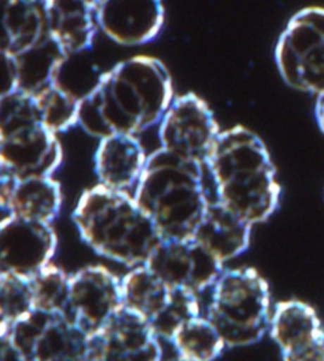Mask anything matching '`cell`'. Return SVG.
Returning <instances> with one entry per match:
<instances>
[{
  "label": "cell",
  "instance_id": "obj_22",
  "mask_svg": "<svg viewBox=\"0 0 324 361\" xmlns=\"http://www.w3.org/2000/svg\"><path fill=\"white\" fill-rule=\"evenodd\" d=\"M170 288L146 265L132 269L122 279L123 307L150 321L168 302Z\"/></svg>",
  "mask_w": 324,
  "mask_h": 361
},
{
  "label": "cell",
  "instance_id": "obj_31",
  "mask_svg": "<svg viewBox=\"0 0 324 361\" xmlns=\"http://www.w3.org/2000/svg\"><path fill=\"white\" fill-rule=\"evenodd\" d=\"M316 119L318 123L320 131L324 133V90L317 95L316 102Z\"/></svg>",
  "mask_w": 324,
  "mask_h": 361
},
{
  "label": "cell",
  "instance_id": "obj_30",
  "mask_svg": "<svg viewBox=\"0 0 324 361\" xmlns=\"http://www.w3.org/2000/svg\"><path fill=\"white\" fill-rule=\"evenodd\" d=\"M0 361H28L6 334H0Z\"/></svg>",
  "mask_w": 324,
  "mask_h": 361
},
{
  "label": "cell",
  "instance_id": "obj_11",
  "mask_svg": "<svg viewBox=\"0 0 324 361\" xmlns=\"http://www.w3.org/2000/svg\"><path fill=\"white\" fill-rule=\"evenodd\" d=\"M123 307L122 281L95 265L70 276L66 314L87 337L100 330Z\"/></svg>",
  "mask_w": 324,
  "mask_h": 361
},
{
  "label": "cell",
  "instance_id": "obj_3",
  "mask_svg": "<svg viewBox=\"0 0 324 361\" xmlns=\"http://www.w3.org/2000/svg\"><path fill=\"white\" fill-rule=\"evenodd\" d=\"M73 221L90 249L127 268L144 265L161 241L135 197L101 184L82 193Z\"/></svg>",
  "mask_w": 324,
  "mask_h": 361
},
{
  "label": "cell",
  "instance_id": "obj_14",
  "mask_svg": "<svg viewBox=\"0 0 324 361\" xmlns=\"http://www.w3.org/2000/svg\"><path fill=\"white\" fill-rule=\"evenodd\" d=\"M96 23L114 42L147 44L163 25L162 0H95Z\"/></svg>",
  "mask_w": 324,
  "mask_h": 361
},
{
  "label": "cell",
  "instance_id": "obj_16",
  "mask_svg": "<svg viewBox=\"0 0 324 361\" xmlns=\"http://www.w3.org/2000/svg\"><path fill=\"white\" fill-rule=\"evenodd\" d=\"M44 13L49 35L69 56L92 46L98 27L95 0H47Z\"/></svg>",
  "mask_w": 324,
  "mask_h": 361
},
{
  "label": "cell",
  "instance_id": "obj_28",
  "mask_svg": "<svg viewBox=\"0 0 324 361\" xmlns=\"http://www.w3.org/2000/svg\"><path fill=\"white\" fill-rule=\"evenodd\" d=\"M42 125L36 98L15 90L1 95L0 100V137L31 126Z\"/></svg>",
  "mask_w": 324,
  "mask_h": 361
},
{
  "label": "cell",
  "instance_id": "obj_17",
  "mask_svg": "<svg viewBox=\"0 0 324 361\" xmlns=\"http://www.w3.org/2000/svg\"><path fill=\"white\" fill-rule=\"evenodd\" d=\"M147 156L136 136L114 135L100 140L95 154V173L100 184L122 190L137 185Z\"/></svg>",
  "mask_w": 324,
  "mask_h": 361
},
{
  "label": "cell",
  "instance_id": "obj_23",
  "mask_svg": "<svg viewBox=\"0 0 324 361\" xmlns=\"http://www.w3.org/2000/svg\"><path fill=\"white\" fill-rule=\"evenodd\" d=\"M175 351L192 361L216 360L225 348L223 338L206 317L190 319L171 340Z\"/></svg>",
  "mask_w": 324,
  "mask_h": 361
},
{
  "label": "cell",
  "instance_id": "obj_4",
  "mask_svg": "<svg viewBox=\"0 0 324 361\" xmlns=\"http://www.w3.org/2000/svg\"><path fill=\"white\" fill-rule=\"evenodd\" d=\"M203 169L163 149L147 156L135 200L161 240H192L211 204Z\"/></svg>",
  "mask_w": 324,
  "mask_h": 361
},
{
  "label": "cell",
  "instance_id": "obj_24",
  "mask_svg": "<svg viewBox=\"0 0 324 361\" xmlns=\"http://www.w3.org/2000/svg\"><path fill=\"white\" fill-rule=\"evenodd\" d=\"M41 123L54 133L77 125L80 98L58 82L35 95Z\"/></svg>",
  "mask_w": 324,
  "mask_h": 361
},
{
  "label": "cell",
  "instance_id": "obj_27",
  "mask_svg": "<svg viewBox=\"0 0 324 361\" xmlns=\"http://www.w3.org/2000/svg\"><path fill=\"white\" fill-rule=\"evenodd\" d=\"M35 311L30 279L0 273V329H8Z\"/></svg>",
  "mask_w": 324,
  "mask_h": 361
},
{
  "label": "cell",
  "instance_id": "obj_19",
  "mask_svg": "<svg viewBox=\"0 0 324 361\" xmlns=\"http://www.w3.org/2000/svg\"><path fill=\"white\" fill-rule=\"evenodd\" d=\"M1 54L18 56L49 35L44 6L25 0H1Z\"/></svg>",
  "mask_w": 324,
  "mask_h": 361
},
{
  "label": "cell",
  "instance_id": "obj_20",
  "mask_svg": "<svg viewBox=\"0 0 324 361\" xmlns=\"http://www.w3.org/2000/svg\"><path fill=\"white\" fill-rule=\"evenodd\" d=\"M69 55L50 35L18 56H13L17 70V90L37 95L56 82Z\"/></svg>",
  "mask_w": 324,
  "mask_h": 361
},
{
  "label": "cell",
  "instance_id": "obj_10",
  "mask_svg": "<svg viewBox=\"0 0 324 361\" xmlns=\"http://www.w3.org/2000/svg\"><path fill=\"white\" fill-rule=\"evenodd\" d=\"M170 289L199 293L212 288L223 264L195 240H161L144 264Z\"/></svg>",
  "mask_w": 324,
  "mask_h": 361
},
{
  "label": "cell",
  "instance_id": "obj_33",
  "mask_svg": "<svg viewBox=\"0 0 324 361\" xmlns=\"http://www.w3.org/2000/svg\"><path fill=\"white\" fill-rule=\"evenodd\" d=\"M166 361H192V360H187V359H185V357H181V356H176V357H174V359H170V360Z\"/></svg>",
  "mask_w": 324,
  "mask_h": 361
},
{
  "label": "cell",
  "instance_id": "obj_7",
  "mask_svg": "<svg viewBox=\"0 0 324 361\" xmlns=\"http://www.w3.org/2000/svg\"><path fill=\"white\" fill-rule=\"evenodd\" d=\"M6 334L28 361H87V336L66 313L31 312Z\"/></svg>",
  "mask_w": 324,
  "mask_h": 361
},
{
  "label": "cell",
  "instance_id": "obj_32",
  "mask_svg": "<svg viewBox=\"0 0 324 361\" xmlns=\"http://www.w3.org/2000/svg\"><path fill=\"white\" fill-rule=\"evenodd\" d=\"M25 1H28V3H33V4H38V6H44L47 3V0H25Z\"/></svg>",
  "mask_w": 324,
  "mask_h": 361
},
{
  "label": "cell",
  "instance_id": "obj_15",
  "mask_svg": "<svg viewBox=\"0 0 324 361\" xmlns=\"http://www.w3.org/2000/svg\"><path fill=\"white\" fill-rule=\"evenodd\" d=\"M0 200L9 216L51 224L60 213L61 188L52 178L15 180L1 173Z\"/></svg>",
  "mask_w": 324,
  "mask_h": 361
},
{
  "label": "cell",
  "instance_id": "obj_9",
  "mask_svg": "<svg viewBox=\"0 0 324 361\" xmlns=\"http://www.w3.org/2000/svg\"><path fill=\"white\" fill-rule=\"evenodd\" d=\"M87 361H162L161 343L146 318L122 307L87 337Z\"/></svg>",
  "mask_w": 324,
  "mask_h": 361
},
{
  "label": "cell",
  "instance_id": "obj_2",
  "mask_svg": "<svg viewBox=\"0 0 324 361\" xmlns=\"http://www.w3.org/2000/svg\"><path fill=\"white\" fill-rule=\"evenodd\" d=\"M206 168L219 203L249 224L268 221L278 209L281 188L276 169L266 145L254 132L242 126L220 132Z\"/></svg>",
  "mask_w": 324,
  "mask_h": 361
},
{
  "label": "cell",
  "instance_id": "obj_29",
  "mask_svg": "<svg viewBox=\"0 0 324 361\" xmlns=\"http://www.w3.org/2000/svg\"><path fill=\"white\" fill-rule=\"evenodd\" d=\"M282 361H324L323 335L314 343L284 353Z\"/></svg>",
  "mask_w": 324,
  "mask_h": 361
},
{
  "label": "cell",
  "instance_id": "obj_6",
  "mask_svg": "<svg viewBox=\"0 0 324 361\" xmlns=\"http://www.w3.org/2000/svg\"><path fill=\"white\" fill-rule=\"evenodd\" d=\"M282 80L295 90L318 95L324 90V8L294 14L275 49Z\"/></svg>",
  "mask_w": 324,
  "mask_h": 361
},
{
  "label": "cell",
  "instance_id": "obj_13",
  "mask_svg": "<svg viewBox=\"0 0 324 361\" xmlns=\"http://www.w3.org/2000/svg\"><path fill=\"white\" fill-rule=\"evenodd\" d=\"M63 160L56 133L31 126L0 137L1 173L15 180L51 178Z\"/></svg>",
  "mask_w": 324,
  "mask_h": 361
},
{
  "label": "cell",
  "instance_id": "obj_25",
  "mask_svg": "<svg viewBox=\"0 0 324 361\" xmlns=\"http://www.w3.org/2000/svg\"><path fill=\"white\" fill-rule=\"evenodd\" d=\"M200 316L198 294L187 289H170L166 305L151 318V327L160 340L170 341L190 319Z\"/></svg>",
  "mask_w": 324,
  "mask_h": 361
},
{
  "label": "cell",
  "instance_id": "obj_34",
  "mask_svg": "<svg viewBox=\"0 0 324 361\" xmlns=\"http://www.w3.org/2000/svg\"><path fill=\"white\" fill-rule=\"evenodd\" d=\"M323 343H324V330H323Z\"/></svg>",
  "mask_w": 324,
  "mask_h": 361
},
{
  "label": "cell",
  "instance_id": "obj_8",
  "mask_svg": "<svg viewBox=\"0 0 324 361\" xmlns=\"http://www.w3.org/2000/svg\"><path fill=\"white\" fill-rule=\"evenodd\" d=\"M218 125L206 102L193 93L173 100L160 122L161 149L206 168L218 138Z\"/></svg>",
  "mask_w": 324,
  "mask_h": 361
},
{
  "label": "cell",
  "instance_id": "obj_26",
  "mask_svg": "<svg viewBox=\"0 0 324 361\" xmlns=\"http://www.w3.org/2000/svg\"><path fill=\"white\" fill-rule=\"evenodd\" d=\"M36 311L66 313L69 303L70 276L63 269L47 265L30 279Z\"/></svg>",
  "mask_w": 324,
  "mask_h": 361
},
{
  "label": "cell",
  "instance_id": "obj_18",
  "mask_svg": "<svg viewBox=\"0 0 324 361\" xmlns=\"http://www.w3.org/2000/svg\"><path fill=\"white\" fill-rule=\"evenodd\" d=\"M251 228L252 224L217 200L206 208L193 240L223 264L247 250Z\"/></svg>",
  "mask_w": 324,
  "mask_h": 361
},
{
  "label": "cell",
  "instance_id": "obj_12",
  "mask_svg": "<svg viewBox=\"0 0 324 361\" xmlns=\"http://www.w3.org/2000/svg\"><path fill=\"white\" fill-rule=\"evenodd\" d=\"M56 249L51 224L9 216L0 226V273L31 279L50 265Z\"/></svg>",
  "mask_w": 324,
  "mask_h": 361
},
{
  "label": "cell",
  "instance_id": "obj_5",
  "mask_svg": "<svg viewBox=\"0 0 324 361\" xmlns=\"http://www.w3.org/2000/svg\"><path fill=\"white\" fill-rule=\"evenodd\" d=\"M212 289L206 318L217 329L225 346L254 345L270 331V288L255 269L223 270Z\"/></svg>",
  "mask_w": 324,
  "mask_h": 361
},
{
  "label": "cell",
  "instance_id": "obj_21",
  "mask_svg": "<svg viewBox=\"0 0 324 361\" xmlns=\"http://www.w3.org/2000/svg\"><path fill=\"white\" fill-rule=\"evenodd\" d=\"M270 335L284 354L317 341L323 330L313 307L300 300H285L275 307Z\"/></svg>",
  "mask_w": 324,
  "mask_h": 361
},
{
  "label": "cell",
  "instance_id": "obj_1",
  "mask_svg": "<svg viewBox=\"0 0 324 361\" xmlns=\"http://www.w3.org/2000/svg\"><path fill=\"white\" fill-rule=\"evenodd\" d=\"M173 100L165 65L155 57H132L99 76L81 98L77 125L99 140L136 136L161 122Z\"/></svg>",
  "mask_w": 324,
  "mask_h": 361
}]
</instances>
